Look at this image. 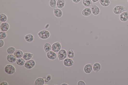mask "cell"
I'll use <instances>...</instances> for the list:
<instances>
[{
    "label": "cell",
    "mask_w": 128,
    "mask_h": 85,
    "mask_svg": "<svg viewBox=\"0 0 128 85\" xmlns=\"http://www.w3.org/2000/svg\"><path fill=\"white\" fill-rule=\"evenodd\" d=\"M10 26L9 24L6 22L2 23L0 26L1 30L2 31L6 32L9 29Z\"/></svg>",
    "instance_id": "9c48e42d"
},
{
    "label": "cell",
    "mask_w": 128,
    "mask_h": 85,
    "mask_svg": "<svg viewBox=\"0 0 128 85\" xmlns=\"http://www.w3.org/2000/svg\"><path fill=\"white\" fill-rule=\"evenodd\" d=\"M0 85H9V84L7 82L4 81H3L0 84Z\"/></svg>",
    "instance_id": "d6a6232c"
},
{
    "label": "cell",
    "mask_w": 128,
    "mask_h": 85,
    "mask_svg": "<svg viewBox=\"0 0 128 85\" xmlns=\"http://www.w3.org/2000/svg\"><path fill=\"white\" fill-rule=\"evenodd\" d=\"M78 85H86V84L84 81L82 80L79 81L77 83Z\"/></svg>",
    "instance_id": "4dcf8cb0"
},
{
    "label": "cell",
    "mask_w": 128,
    "mask_h": 85,
    "mask_svg": "<svg viewBox=\"0 0 128 85\" xmlns=\"http://www.w3.org/2000/svg\"><path fill=\"white\" fill-rule=\"evenodd\" d=\"M61 45L59 42H57L54 43L52 46L51 49L55 53H58L61 49Z\"/></svg>",
    "instance_id": "5b68a950"
},
{
    "label": "cell",
    "mask_w": 128,
    "mask_h": 85,
    "mask_svg": "<svg viewBox=\"0 0 128 85\" xmlns=\"http://www.w3.org/2000/svg\"><path fill=\"white\" fill-rule=\"evenodd\" d=\"M82 3L83 5L87 7L91 6L92 4V0H83Z\"/></svg>",
    "instance_id": "d4e9b609"
},
{
    "label": "cell",
    "mask_w": 128,
    "mask_h": 85,
    "mask_svg": "<svg viewBox=\"0 0 128 85\" xmlns=\"http://www.w3.org/2000/svg\"><path fill=\"white\" fill-rule=\"evenodd\" d=\"M72 1L76 3H79L80 2L81 0H72Z\"/></svg>",
    "instance_id": "836d02e7"
},
{
    "label": "cell",
    "mask_w": 128,
    "mask_h": 85,
    "mask_svg": "<svg viewBox=\"0 0 128 85\" xmlns=\"http://www.w3.org/2000/svg\"><path fill=\"white\" fill-rule=\"evenodd\" d=\"M36 63L33 60H30L28 61L25 64V67L28 69H31L33 68L35 66Z\"/></svg>",
    "instance_id": "8992f818"
},
{
    "label": "cell",
    "mask_w": 128,
    "mask_h": 85,
    "mask_svg": "<svg viewBox=\"0 0 128 85\" xmlns=\"http://www.w3.org/2000/svg\"><path fill=\"white\" fill-rule=\"evenodd\" d=\"M92 13L91 9L87 7L83 10L82 12V14L84 16H88L91 15Z\"/></svg>",
    "instance_id": "4fadbf2b"
},
{
    "label": "cell",
    "mask_w": 128,
    "mask_h": 85,
    "mask_svg": "<svg viewBox=\"0 0 128 85\" xmlns=\"http://www.w3.org/2000/svg\"><path fill=\"white\" fill-rule=\"evenodd\" d=\"M4 42L2 40H0V47L1 48L4 46Z\"/></svg>",
    "instance_id": "1f68e13d"
},
{
    "label": "cell",
    "mask_w": 128,
    "mask_h": 85,
    "mask_svg": "<svg viewBox=\"0 0 128 85\" xmlns=\"http://www.w3.org/2000/svg\"><path fill=\"white\" fill-rule=\"evenodd\" d=\"M5 70L6 73L11 75L14 74L16 71L14 67L10 64L6 65L5 68Z\"/></svg>",
    "instance_id": "7a4b0ae2"
},
{
    "label": "cell",
    "mask_w": 128,
    "mask_h": 85,
    "mask_svg": "<svg viewBox=\"0 0 128 85\" xmlns=\"http://www.w3.org/2000/svg\"><path fill=\"white\" fill-rule=\"evenodd\" d=\"M54 13L55 16L56 17L58 18L61 17L63 15V12L62 11L59 9H54Z\"/></svg>",
    "instance_id": "2e32d148"
},
{
    "label": "cell",
    "mask_w": 128,
    "mask_h": 85,
    "mask_svg": "<svg viewBox=\"0 0 128 85\" xmlns=\"http://www.w3.org/2000/svg\"><path fill=\"white\" fill-rule=\"evenodd\" d=\"M47 78L49 81H50L52 79V76L51 75H49L47 76Z\"/></svg>",
    "instance_id": "e575fe53"
},
{
    "label": "cell",
    "mask_w": 128,
    "mask_h": 85,
    "mask_svg": "<svg viewBox=\"0 0 128 85\" xmlns=\"http://www.w3.org/2000/svg\"><path fill=\"white\" fill-rule=\"evenodd\" d=\"M61 85H69L66 84V83H63L62 84H61Z\"/></svg>",
    "instance_id": "74e56055"
},
{
    "label": "cell",
    "mask_w": 128,
    "mask_h": 85,
    "mask_svg": "<svg viewBox=\"0 0 128 85\" xmlns=\"http://www.w3.org/2000/svg\"><path fill=\"white\" fill-rule=\"evenodd\" d=\"M8 17L7 15L3 13L0 14V21L2 23L6 22L8 20Z\"/></svg>",
    "instance_id": "cb8c5ba5"
},
{
    "label": "cell",
    "mask_w": 128,
    "mask_h": 85,
    "mask_svg": "<svg viewBox=\"0 0 128 85\" xmlns=\"http://www.w3.org/2000/svg\"><path fill=\"white\" fill-rule=\"evenodd\" d=\"M92 13L95 15H97L99 14L100 10L98 6L96 5H94L91 6Z\"/></svg>",
    "instance_id": "30bf717a"
},
{
    "label": "cell",
    "mask_w": 128,
    "mask_h": 85,
    "mask_svg": "<svg viewBox=\"0 0 128 85\" xmlns=\"http://www.w3.org/2000/svg\"><path fill=\"white\" fill-rule=\"evenodd\" d=\"M101 68V66L100 63L96 62L94 63L93 66V69L95 72H98L100 71Z\"/></svg>",
    "instance_id": "e0dca14e"
},
{
    "label": "cell",
    "mask_w": 128,
    "mask_h": 85,
    "mask_svg": "<svg viewBox=\"0 0 128 85\" xmlns=\"http://www.w3.org/2000/svg\"><path fill=\"white\" fill-rule=\"evenodd\" d=\"M24 37L26 41L29 42H33L34 39L33 36L31 34H28L25 35Z\"/></svg>",
    "instance_id": "d6986e66"
},
{
    "label": "cell",
    "mask_w": 128,
    "mask_h": 85,
    "mask_svg": "<svg viewBox=\"0 0 128 85\" xmlns=\"http://www.w3.org/2000/svg\"><path fill=\"white\" fill-rule=\"evenodd\" d=\"M99 0H92V2L94 3H95L98 2Z\"/></svg>",
    "instance_id": "8d00e7d4"
},
{
    "label": "cell",
    "mask_w": 128,
    "mask_h": 85,
    "mask_svg": "<svg viewBox=\"0 0 128 85\" xmlns=\"http://www.w3.org/2000/svg\"><path fill=\"white\" fill-rule=\"evenodd\" d=\"M17 58L14 55L12 54H9L7 57V61L9 62L13 63L15 62L17 60Z\"/></svg>",
    "instance_id": "5bb4252c"
},
{
    "label": "cell",
    "mask_w": 128,
    "mask_h": 85,
    "mask_svg": "<svg viewBox=\"0 0 128 85\" xmlns=\"http://www.w3.org/2000/svg\"><path fill=\"white\" fill-rule=\"evenodd\" d=\"M34 55L30 53H25L24 54L23 58L26 61H28L30 60Z\"/></svg>",
    "instance_id": "ac0fdd59"
},
{
    "label": "cell",
    "mask_w": 128,
    "mask_h": 85,
    "mask_svg": "<svg viewBox=\"0 0 128 85\" xmlns=\"http://www.w3.org/2000/svg\"><path fill=\"white\" fill-rule=\"evenodd\" d=\"M65 5V0H58L57 1L56 6L59 9L63 8Z\"/></svg>",
    "instance_id": "9a60e30c"
},
{
    "label": "cell",
    "mask_w": 128,
    "mask_h": 85,
    "mask_svg": "<svg viewBox=\"0 0 128 85\" xmlns=\"http://www.w3.org/2000/svg\"><path fill=\"white\" fill-rule=\"evenodd\" d=\"M23 51L19 50H17L15 51L14 53V55L17 58H21L23 55Z\"/></svg>",
    "instance_id": "ffe728a7"
},
{
    "label": "cell",
    "mask_w": 128,
    "mask_h": 85,
    "mask_svg": "<svg viewBox=\"0 0 128 85\" xmlns=\"http://www.w3.org/2000/svg\"><path fill=\"white\" fill-rule=\"evenodd\" d=\"M44 48L45 53H47L51 49L52 46L50 43H47L44 45Z\"/></svg>",
    "instance_id": "603a6c76"
},
{
    "label": "cell",
    "mask_w": 128,
    "mask_h": 85,
    "mask_svg": "<svg viewBox=\"0 0 128 85\" xmlns=\"http://www.w3.org/2000/svg\"><path fill=\"white\" fill-rule=\"evenodd\" d=\"M45 81L43 78H38L35 80L34 85H43L45 83Z\"/></svg>",
    "instance_id": "44dd1931"
},
{
    "label": "cell",
    "mask_w": 128,
    "mask_h": 85,
    "mask_svg": "<svg viewBox=\"0 0 128 85\" xmlns=\"http://www.w3.org/2000/svg\"><path fill=\"white\" fill-rule=\"evenodd\" d=\"M120 20L123 22H126L128 19V12H123L121 14L119 17Z\"/></svg>",
    "instance_id": "8fae6325"
},
{
    "label": "cell",
    "mask_w": 128,
    "mask_h": 85,
    "mask_svg": "<svg viewBox=\"0 0 128 85\" xmlns=\"http://www.w3.org/2000/svg\"><path fill=\"white\" fill-rule=\"evenodd\" d=\"M64 65L66 67H69L73 66L74 64V61L71 58H67L64 60Z\"/></svg>",
    "instance_id": "52a82bcc"
},
{
    "label": "cell",
    "mask_w": 128,
    "mask_h": 85,
    "mask_svg": "<svg viewBox=\"0 0 128 85\" xmlns=\"http://www.w3.org/2000/svg\"><path fill=\"white\" fill-rule=\"evenodd\" d=\"M25 61L23 58H18L16 61L17 64L20 66H23L25 63Z\"/></svg>",
    "instance_id": "4316f807"
},
{
    "label": "cell",
    "mask_w": 128,
    "mask_h": 85,
    "mask_svg": "<svg viewBox=\"0 0 128 85\" xmlns=\"http://www.w3.org/2000/svg\"><path fill=\"white\" fill-rule=\"evenodd\" d=\"M7 33L5 32L1 31L0 32V39L3 40L7 37Z\"/></svg>",
    "instance_id": "f1b7e54d"
},
{
    "label": "cell",
    "mask_w": 128,
    "mask_h": 85,
    "mask_svg": "<svg viewBox=\"0 0 128 85\" xmlns=\"http://www.w3.org/2000/svg\"><path fill=\"white\" fill-rule=\"evenodd\" d=\"M38 35L41 39L46 40L49 38L50 34V32L46 30H42L38 33Z\"/></svg>",
    "instance_id": "3957f363"
},
{
    "label": "cell",
    "mask_w": 128,
    "mask_h": 85,
    "mask_svg": "<svg viewBox=\"0 0 128 85\" xmlns=\"http://www.w3.org/2000/svg\"><path fill=\"white\" fill-rule=\"evenodd\" d=\"M49 4L51 7L54 8L56 6L57 1L56 0H50L49 2Z\"/></svg>",
    "instance_id": "83f0119b"
},
{
    "label": "cell",
    "mask_w": 128,
    "mask_h": 85,
    "mask_svg": "<svg viewBox=\"0 0 128 85\" xmlns=\"http://www.w3.org/2000/svg\"><path fill=\"white\" fill-rule=\"evenodd\" d=\"M43 79L44 80L45 82H47L49 81V80L46 78H44Z\"/></svg>",
    "instance_id": "d590c367"
},
{
    "label": "cell",
    "mask_w": 128,
    "mask_h": 85,
    "mask_svg": "<svg viewBox=\"0 0 128 85\" xmlns=\"http://www.w3.org/2000/svg\"><path fill=\"white\" fill-rule=\"evenodd\" d=\"M58 56L59 61L64 60L67 56V52L65 49H61L58 52Z\"/></svg>",
    "instance_id": "277c9868"
},
{
    "label": "cell",
    "mask_w": 128,
    "mask_h": 85,
    "mask_svg": "<svg viewBox=\"0 0 128 85\" xmlns=\"http://www.w3.org/2000/svg\"><path fill=\"white\" fill-rule=\"evenodd\" d=\"M47 56L49 59L54 60L56 59L57 57L56 54L55 52L52 51H50L47 53Z\"/></svg>",
    "instance_id": "7c38bea8"
},
{
    "label": "cell",
    "mask_w": 128,
    "mask_h": 85,
    "mask_svg": "<svg viewBox=\"0 0 128 85\" xmlns=\"http://www.w3.org/2000/svg\"><path fill=\"white\" fill-rule=\"evenodd\" d=\"M128 2V0H127Z\"/></svg>",
    "instance_id": "f35d334b"
},
{
    "label": "cell",
    "mask_w": 128,
    "mask_h": 85,
    "mask_svg": "<svg viewBox=\"0 0 128 85\" xmlns=\"http://www.w3.org/2000/svg\"><path fill=\"white\" fill-rule=\"evenodd\" d=\"M93 69L92 65L91 64H88L85 65L84 68L85 73L89 74L91 73Z\"/></svg>",
    "instance_id": "ba28073f"
},
{
    "label": "cell",
    "mask_w": 128,
    "mask_h": 85,
    "mask_svg": "<svg viewBox=\"0 0 128 85\" xmlns=\"http://www.w3.org/2000/svg\"><path fill=\"white\" fill-rule=\"evenodd\" d=\"M126 9L124 6L118 5L116 6L114 8L113 11L115 14L119 15L126 11Z\"/></svg>",
    "instance_id": "6da1fadb"
},
{
    "label": "cell",
    "mask_w": 128,
    "mask_h": 85,
    "mask_svg": "<svg viewBox=\"0 0 128 85\" xmlns=\"http://www.w3.org/2000/svg\"><path fill=\"white\" fill-rule=\"evenodd\" d=\"M67 56L69 58H73L74 56V53L73 50L71 49H69L67 52Z\"/></svg>",
    "instance_id": "484cf974"
},
{
    "label": "cell",
    "mask_w": 128,
    "mask_h": 85,
    "mask_svg": "<svg viewBox=\"0 0 128 85\" xmlns=\"http://www.w3.org/2000/svg\"><path fill=\"white\" fill-rule=\"evenodd\" d=\"M16 50L15 48L13 47H10L8 49L7 51L8 54H12L14 53Z\"/></svg>",
    "instance_id": "f546056e"
},
{
    "label": "cell",
    "mask_w": 128,
    "mask_h": 85,
    "mask_svg": "<svg viewBox=\"0 0 128 85\" xmlns=\"http://www.w3.org/2000/svg\"><path fill=\"white\" fill-rule=\"evenodd\" d=\"M100 3L102 6L107 7L109 5L110 2V0H100Z\"/></svg>",
    "instance_id": "7402d4cb"
}]
</instances>
